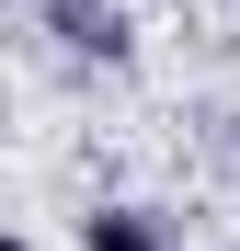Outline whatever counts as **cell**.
<instances>
[{
  "instance_id": "obj_1",
  "label": "cell",
  "mask_w": 240,
  "mask_h": 251,
  "mask_svg": "<svg viewBox=\"0 0 240 251\" xmlns=\"http://www.w3.org/2000/svg\"><path fill=\"white\" fill-rule=\"evenodd\" d=\"M46 34H57L69 57H92V69H126L137 57V23L114 12V0H46Z\"/></svg>"
},
{
  "instance_id": "obj_2",
  "label": "cell",
  "mask_w": 240,
  "mask_h": 251,
  "mask_svg": "<svg viewBox=\"0 0 240 251\" xmlns=\"http://www.w3.org/2000/svg\"><path fill=\"white\" fill-rule=\"evenodd\" d=\"M80 251H172V228H160V205H92Z\"/></svg>"
},
{
  "instance_id": "obj_3",
  "label": "cell",
  "mask_w": 240,
  "mask_h": 251,
  "mask_svg": "<svg viewBox=\"0 0 240 251\" xmlns=\"http://www.w3.org/2000/svg\"><path fill=\"white\" fill-rule=\"evenodd\" d=\"M0 251H34V240H23V228H12V240H0Z\"/></svg>"
}]
</instances>
